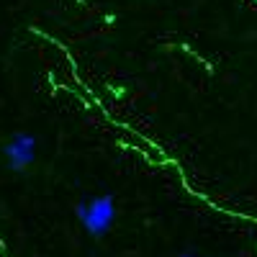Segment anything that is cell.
<instances>
[{"label": "cell", "mask_w": 257, "mask_h": 257, "mask_svg": "<svg viewBox=\"0 0 257 257\" xmlns=\"http://www.w3.org/2000/svg\"><path fill=\"white\" fill-rule=\"evenodd\" d=\"M178 257H201L198 252H193V249H185V252H180Z\"/></svg>", "instance_id": "3"}, {"label": "cell", "mask_w": 257, "mask_h": 257, "mask_svg": "<svg viewBox=\"0 0 257 257\" xmlns=\"http://www.w3.org/2000/svg\"><path fill=\"white\" fill-rule=\"evenodd\" d=\"M75 216H77V221L82 224V229L88 231L90 237L100 239L116 224V201H113L111 193L80 198L77 206H75Z\"/></svg>", "instance_id": "1"}, {"label": "cell", "mask_w": 257, "mask_h": 257, "mask_svg": "<svg viewBox=\"0 0 257 257\" xmlns=\"http://www.w3.org/2000/svg\"><path fill=\"white\" fill-rule=\"evenodd\" d=\"M3 157L13 173H26L36 160V137L18 132L3 144Z\"/></svg>", "instance_id": "2"}]
</instances>
